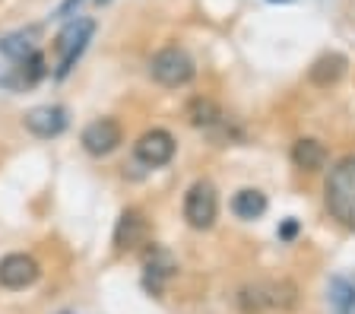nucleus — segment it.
<instances>
[{
  "label": "nucleus",
  "instance_id": "nucleus-7",
  "mask_svg": "<svg viewBox=\"0 0 355 314\" xmlns=\"http://www.w3.org/2000/svg\"><path fill=\"white\" fill-rule=\"evenodd\" d=\"M121 140H124V130H121V124L114 118L92 121V124H86V130L80 137L83 150L89 156H108V152H114L121 146Z\"/></svg>",
  "mask_w": 355,
  "mask_h": 314
},
{
  "label": "nucleus",
  "instance_id": "nucleus-18",
  "mask_svg": "<svg viewBox=\"0 0 355 314\" xmlns=\"http://www.w3.org/2000/svg\"><path fill=\"white\" fill-rule=\"evenodd\" d=\"M42 76H44V54L32 51L29 58L22 60V82H26V86H35Z\"/></svg>",
  "mask_w": 355,
  "mask_h": 314
},
{
  "label": "nucleus",
  "instance_id": "nucleus-13",
  "mask_svg": "<svg viewBox=\"0 0 355 314\" xmlns=\"http://www.w3.org/2000/svg\"><path fill=\"white\" fill-rule=\"evenodd\" d=\"M175 273V257L165 251V247H159V245H153L146 251V286L149 289H162V283Z\"/></svg>",
  "mask_w": 355,
  "mask_h": 314
},
{
  "label": "nucleus",
  "instance_id": "nucleus-2",
  "mask_svg": "<svg viewBox=\"0 0 355 314\" xmlns=\"http://www.w3.org/2000/svg\"><path fill=\"white\" fill-rule=\"evenodd\" d=\"M324 200L330 216L355 232V156L343 159V162H336V168H330Z\"/></svg>",
  "mask_w": 355,
  "mask_h": 314
},
{
  "label": "nucleus",
  "instance_id": "nucleus-20",
  "mask_svg": "<svg viewBox=\"0 0 355 314\" xmlns=\"http://www.w3.org/2000/svg\"><path fill=\"white\" fill-rule=\"evenodd\" d=\"M80 7V0H64V7L58 10V19H64V16H70V10Z\"/></svg>",
  "mask_w": 355,
  "mask_h": 314
},
{
  "label": "nucleus",
  "instance_id": "nucleus-17",
  "mask_svg": "<svg viewBox=\"0 0 355 314\" xmlns=\"http://www.w3.org/2000/svg\"><path fill=\"white\" fill-rule=\"evenodd\" d=\"M0 51L7 54V58H13V60H26L35 48H32V42H29L26 32H13V35H7L3 42H0Z\"/></svg>",
  "mask_w": 355,
  "mask_h": 314
},
{
  "label": "nucleus",
  "instance_id": "nucleus-3",
  "mask_svg": "<svg viewBox=\"0 0 355 314\" xmlns=\"http://www.w3.org/2000/svg\"><path fill=\"white\" fill-rule=\"evenodd\" d=\"M149 76H153L159 86H168V89H181L197 76V64L193 58L178 45H168L149 60Z\"/></svg>",
  "mask_w": 355,
  "mask_h": 314
},
{
  "label": "nucleus",
  "instance_id": "nucleus-12",
  "mask_svg": "<svg viewBox=\"0 0 355 314\" xmlns=\"http://www.w3.org/2000/svg\"><path fill=\"white\" fill-rule=\"evenodd\" d=\"M187 121L197 130H207V134H213L216 128H225V114H222V108L213 98H193L187 105Z\"/></svg>",
  "mask_w": 355,
  "mask_h": 314
},
{
  "label": "nucleus",
  "instance_id": "nucleus-19",
  "mask_svg": "<svg viewBox=\"0 0 355 314\" xmlns=\"http://www.w3.org/2000/svg\"><path fill=\"white\" fill-rule=\"evenodd\" d=\"M295 232H298V223H295V219H288V223L282 225V232H279V235H282V238H292Z\"/></svg>",
  "mask_w": 355,
  "mask_h": 314
},
{
  "label": "nucleus",
  "instance_id": "nucleus-8",
  "mask_svg": "<svg viewBox=\"0 0 355 314\" xmlns=\"http://www.w3.org/2000/svg\"><path fill=\"white\" fill-rule=\"evenodd\" d=\"M38 261L29 254H7L0 261V286L3 289H26L38 279Z\"/></svg>",
  "mask_w": 355,
  "mask_h": 314
},
{
  "label": "nucleus",
  "instance_id": "nucleus-16",
  "mask_svg": "<svg viewBox=\"0 0 355 314\" xmlns=\"http://www.w3.org/2000/svg\"><path fill=\"white\" fill-rule=\"evenodd\" d=\"M330 308L333 314H355V286L343 277H333L330 279Z\"/></svg>",
  "mask_w": 355,
  "mask_h": 314
},
{
  "label": "nucleus",
  "instance_id": "nucleus-9",
  "mask_svg": "<svg viewBox=\"0 0 355 314\" xmlns=\"http://www.w3.org/2000/svg\"><path fill=\"white\" fill-rule=\"evenodd\" d=\"M22 124H26L29 134L42 137V140H51V137H60L67 130V112L60 105H38V108H32L22 118Z\"/></svg>",
  "mask_w": 355,
  "mask_h": 314
},
{
  "label": "nucleus",
  "instance_id": "nucleus-14",
  "mask_svg": "<svg viewBox=\"0 0 355 314\" xmlns=\"http://www.w3.org/2000/svg\"><path fill=\"white\" fill-rule=\"evenodd\" d=\"M292 162L304 172H318L327 165V146L320 140H311V137H302V140L292 146Z\"/></svg>",
  "mask_w": 355,
  "mask_h": 314
},
{
  "label": "nucleus",
  "instance_id": "nucleus-10",
  "mask_svg": "<svg viewBox=\"0 0 355 314\" xmlns=\"http://www.w3.org/2000/svg\"><path fill=\"white\" fill-rule=\"evenodd\" d=\"M146 241V219H143L140 209H124L114 225V251L124 254V251H133Z\"/></svg>",
  "mask_w": 355,
  "mask_h": 314
},
{
  "label": "nucleus",
  "instance_id": "nucleus-5",
  "mask_svg": "<svg viewBox=\"0 0 355 314\" xmlns=\"http://www.w3.org/2000/svg\"><path fill=\"white\" fill-rule=\"evenodd\" d=\"M92 35H96V23H92V19H76V23H70L64 32H60V38H58L60 67H58V73H54L58 80H67V76H70V70L76 67V60H80L83 51L89 48Z\"/></svg>",
  "mask_w": 355,
  "mask_h": 314
},
{
  "label": "nucleus",
  "instance_id": "nucleus-1",
  "mask_svg": "<svg viewBox=\"0 0 355 314\" xmlns=\"http://www.w3.org/2000/svg\"><path fill=\"white\" fill-rule=\"evenodd\" d=\"M241 314H292L298 308V286L292 279H254L238 289Z\"/></svg>",
  "mask_w": 355,
  "mask_h": 314
},
{
  "label": "nucleus",
  "instance_id": "nucleus-6",
  "mask_svg": "<svg viewBox=\"0 0 355 314\" xmlns=\"http://www.w3.org/2000/svg\"><path fill=\"white\" fill-rule=\"evenodd\" d=\"M133 156L137 162L149 165V168H159V165H168L175 156V137L162 128H153L133 143Z\"/></svg>",
  "mask_w": 355,
  "mask_h": 314
},
{
  "label": "nucleus",
  "instance_id": "nucleus-15",
  "mask_svg": "<svg viewBox=\"0 0 355 314\" xmlns=\"http://www.w3.org/2000/svg\"><path fill=\"white\" fill-rule=\"evenodd\" d=\"M232 213L238 219H260L266 213V194H260L257 187H244L232 197Z\"/></svg>",
  "mask_w": 355,
  "mask_h": 314
},
{
  "label": "nucleus",
  "instance_id": "nucleus-4",
  "mask_svg": "<svg viewBox=\"0 0 355 314\" xmlns=\"http://www.w3.org/2000/svg\"><path fill=\"white\" fill-rule=\"evenodd\" d=\"M216 216H219V194L209 181H193L184 194V219L191 229L203 232V229H213Z\"/></svg>",
  "mask_w": 355,
  "mask_h": 314
},
{
  "label": "nucleus",
  "instance_id": "nucleus-21",
  "mask_svg": "<svg viewBox=\"0 0 355 314\" xmlns=\"http://www.w3.org/2000/svg\"><path fill=\"white\" fill-rule=\"evenodd\" d=\"M96 3H111V0H96Z\"/></svg>",
  "mask_w": 355,
  "mask_h": 314
},
{
  "label": "nucleus",
  "instance_id": "nucleus-11",
  "mask_svg": "<svg viewBox=\"0 0 355 314\" xmlns=\"http://www.w3.org/2000/svg\"><path fill=\"white\" fill-rule=\"evenodd\" d=\"M346 67H349V60L343 58V54H336V51L320 54V58L311 64L308 80L314 82V86H320V89H330V86H336V82L346 76Z\"/></svg>",
  "mask_w": 355,
  "mask_h": 314
}]
</instances>
